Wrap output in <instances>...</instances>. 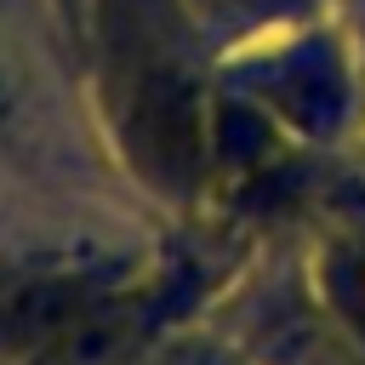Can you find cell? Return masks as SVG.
Listing matches in <instances>:
<instances>
[{"label": "cell", "mask_w": 365, "mask_h": 365, "mask_svg": "<svg viewBox=\"0 0 365 365\" xmlns=\"http://www.w3.org/2000/svg\"><path fill=\"white\" fill-rule=\"evenodd\" d=\"M131 143L160 177H188L200 165V143H205L200 97L177 74H154L131 97Z\"/></svg>", "instance_id": "6da1fadb"}, {"label": "cell", "mask_w": 365, "mask_h": 365, "mask_svg": "<svg viewBox=\"0 0 365 365\" xmlns=\"http://www.w3.org/2000/svg\"><path fill=\"white\" fill-rule=\"evenodd\" d=\"M171 365H182V359H171Z\"/></svg>", "instance_id": "7a4b0ae2"}]
</instances>
